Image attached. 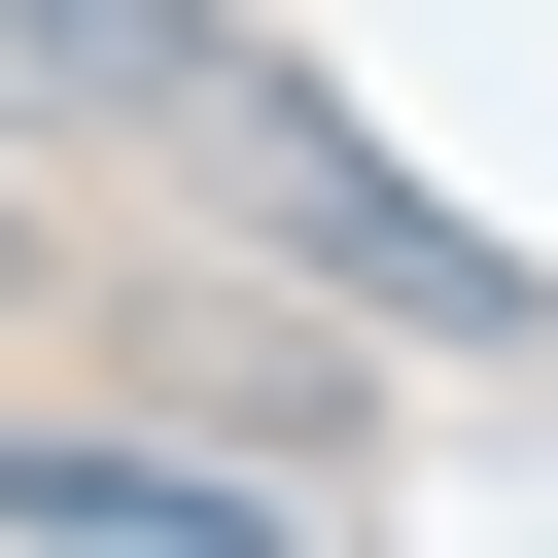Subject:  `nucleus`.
Returning a JSON list of instances; mask_svg holds the SVG:
<instances>
[{
  "label": "nucleus",
  "mask_w": 558,
  "mask_h": 558,
  "mask_svg": "<svg viewBox=\"0 0 558 558\" xmlns=\"http://www.w3.org/2000/svg\"><path fill=\"white\" fill-rule=\"evenodd\" d=\"M174 140H209V174L279 209V244H349V279L418 314V349H558V279H523L488 209H418V174H384V140L314 105V70H244V35H209V105H174Z\"/></svg>",
  "instance_id": "obj_1"
},
{
  "label": "nucleus",
  "mask_w": 558,
  "mask_h": 558,
  "mask_svg": "<svg viewBox=\"0 0 558 558\" xmlns=\"http://www.w3.org/2000/svg\"><path fill=\"white\" fill-rule=\"evenodd\" d=\"M0 558H279L244 453H105V418H0Z\"/></svg>",
  "instance_id": "obj_2"
}]
</instances>
